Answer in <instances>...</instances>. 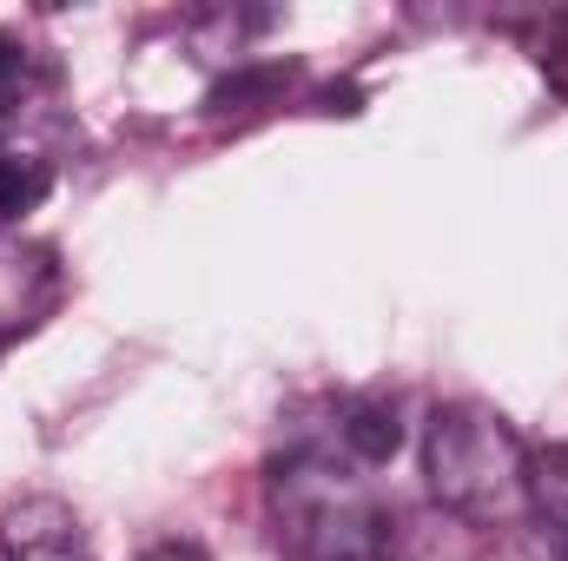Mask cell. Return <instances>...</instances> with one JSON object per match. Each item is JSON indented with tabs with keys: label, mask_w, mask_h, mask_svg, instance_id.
Instances as JSON below:
<instances>
[{
	"label": "cell",
	"mask_w": 568,
	"mask_h": 561,
	"mask_svg": "<svg viewBox=\"0 0 568 561\" xmlns=\"http://www.w3.org/2000/svg\"><path fill=\"white\" fill-rule=\"evenodd\" d=\"M272 516H278V542L297 561L397 555V516L351 462H331L324 449H291L272 469Z\"/></svg>",
	"instance_id": "1"
},
{
	"label": "cell",
	"mask_w": 568,
	"mask_h": 561,
	"mask_svg": "<svg viewBox=\"0 0 568 561\" xmlns=\"http://www.w3.org/2000/svg\"><path fill=\"white\" fill-rule=\"evenodd\" d=\"M53 192V165L33 152H0V218H27Z\"/></svg>",
	"instance_id": "6"
},
{
	"label": "cell",
	"mask_w": 568,
	"mask_h": 561,
	"mask_svg": "<svg viewBox=\"0 0 568 561\" xmlns=\"http://www.w3.org/2000/svg\"><path fill=\"white\" fill-rule=\"evenodd\" d=\"M337 442H344V456H351L357 469L390 462V456H397V442H404L397 404H390V397H357V404L337 417Z\"/></svg>",
	"instance_id": "5"
},
{
	"label": "cell",
	"mask_w": 568,
	"mask_h": 561,
	"mask_svg": "<svg viewBox=\"0 0 568 561\" xmlns=\"http://www.w3.org/2000/svg\"><path fill=\"white\" fill-rule=\"evenodd\" d=\"M140 561H212V555H205L199 542H179V536H172V542H152Z\"/></svg>",
	"instance_id": "8"
},
{
	"label": "cell",
	"mask_w": 568,
	"mask_h": 561,
	"mask_svg": "<svg viewBox=\"0 0 568 561\" xmlns=\"http://www.w3.org/2000/svg\"><path fill=\"white\" fill-rule=\"evenodd\" d=\"M47 297H53V252L0 238V330L33 324L47 310Z\"/></svg>",
	"instance_id": "4"
},
{
	"label": "cell",
	"mask_w": 568,
	"mask_h": 561,
	"mask_svg": "<svg viewBox=\"0 0 568 561\" xmlns=\"http://www.w3.org/2000/svg\"><path fill=\"white\" fill-rule=\"evenodd\" d=\"M429 496L469 522H516L529 509V449L483 404H443L424 429Z\"/></svg>",
	"instance_id": "2"
},
{
	"label": "cell",
	"mask_w": 568,
	"mask_h": 561,
	"mask_svg": "<svg viewBox=\"0 0 568 561\" xmlns=\"http://www.w3.org/2000/svg\"><path fill=\"white\" fill-rule=\"evenodd\" d=\"M27 86V47L13 33H0V100H13Z\"/></svg>",
	"instance_id": "7"
},
{
	"label": "cell",
	"mask_w": 568,
	"mask_h": 561,
	"mask_svg": "<svg viewBox=\"0 0 568 561\" xmlns=\"http://www.w3.org/2000/svg\"><path fill=\"white\" fill-rule=\"evenodd\" d=\"M0 542H7V561H93L80 516H73L60 496H27V502H13V509L0 516Z\"/></svg>",
	"instance_id": "3"
}]
</instances>
